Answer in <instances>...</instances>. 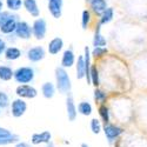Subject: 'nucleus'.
Returning <instances> with one entry per match:
<instances>
[{
    "instance_id": "obj_25",
    "label": "nucleus",
    "mask_w": 147,
    "mask_h": 147,
    "mask_svg": "<svg viewBox=\"0 0 147 147\" xmlns=\"http://www.w3.org/2000/svg\"><path fill=\"white\" fill-rule=\"evenodd\" d=\"M90 76H91V84L94 85V86H99V71H98L96 66H92L91 67V73H90Z\"/></svg>"
},
{
    "instance_id": "obj_12",
    "label": "nucleus",
    "mask_w": 147,
    "mask_h": 147,
    "mask_svg": "<svg viewBox=\"0 0 147 147\" xmlns=\"http://www.w3.org/2000/svg\"><path fill=\"white\" fill-rule=\"evenodd\" d=\"M18 20H17V17L16 16H11L9 19L4 24V25L0 27V32L4 33V34H11L16 32L17 30V26H18Z\"/></svg>"
},
{
    "instance_id": "obj_24",
    "label": "nucleus",
    "mask_w": 147,
    "mask_h": 147,
    "mask_svg": "<svg viewBox=\"0 0 147 147\" xmlns=\"http://www.w3.org/2000/svg\"><path fill=\"white\" fill-rule=\"evenodd\" d=\"M24 5V0H6V6L9 11H19Z\"/></svg>"
},
{
    "instance_id": "obj_16",
    "label": "nucleus",
    "mask_w": 147,
    "mask_h": 147,
    "mask_svg": "<svg viewBox=\"0 0 147 147\" xmlns=\"http://www.w3.org/2000/svg\"><path fill=\"white\" fill-rule=\"evenodd\" d=\"M76 63V55L72 50H66L63 54V59H61V67L64 68H69L74 65Z\"/></svg>"
},
{
    "instance_id": "obj_40",
    "label": "nucleus",
    "mask_w": 147,
    "mask_h": 147,
    "mask_svg": "<svg viewBox=\"0 0 147 147\" xmlns=\"http://www.w3.org/2000/svg\"><path fill=\"white\" fill-rule=\"evenodd\" d=\"M0 113H1V107H0Z\"/></svg>"
},
{
    "instance_id": "obj_7",
    "label": "nucleus",
    "mask_w": 147,
    "mask_h": 147,
    "mask_svg": "<svg viewBox=\"0 0 147 147\" xmlns=\"http://www.w3.org/2000/svg\"><path fill=\"white\" fill-rule=\"evenodd\" d=\"M124 129L119 126L112 125V124H105L104 126V133L105 137L108 139V141H113L114 139H117L120 134H122Z\"/></svg>"
},
{
    "instance_id": "obj_23",
    "label": "nucleus",
    "mask_w": 147,
    "mask_h": 147,
    "mask_svg": "<svg viewBox=\"0 0 147 147\" xmlns=\"http://www.w3.org/2000/svg\"><path fill=\"white\" fill-rule=\"evenodd\" d=\"M92 105L88 102V101H81L79 105H78V112L85 117H88L92 114Z\"/></svg>"
},
{
    "instance_id": "obj_21",
    "label": "nucleus",
    "mask_w": 147,
    "mask_h": 147,
    "mask_svg": "<svg viewBox=\"0 0 147 147\" xmlns=\"http://www.w3.org/2000/svg\"><path fill=\"white\" fill-rule=\"evenodd\" d=\"M41 93L46 99H51L55 94V86L52 82H45L41 87Z\"/></svg>"
},
{
    "instance_id": "obj_39",
    "label": "nucleus",
    "mask_w": 147,
    "mask_h": 147,
    "mask_svg": "<svg viewBox=\"0 0 147 147\" xmlns=\"http://www.w3.org/2000/svg\"><path fill=\"white\" fill-rule=\"evenodd\" d=\"M86 1H88V3H91V1H92V0H86Z\"/></svg>"
},
{
    "instance_id": "obj_29",
    "label": "nucleus",
    "mask_w": 147,
    "mask_h": 147,
    "mask_svg": "<svg viewBox=\"0 0 147 147\" xmlns=\"http://www.w3.org/2000/svg\"><path fill=\"white\" fill-rule=\"evenodd\" d=\"M101 124H100V121L98 120L96 118H94V119H92L91 120V129H92V132L94 133V134H99L100 133V131H101Z\"/></svg>"
},
{
    "instance_id": "obj_31",
    "label": "nucleus",
    "mask_w": 147,
    "mask_h": 147,
    "mask_svg": "<svg viewBox=\"0 0 147 147\" xmlns=\"http://www.w3.org/2000/svg\"><path fill=\"white\" fill-rule=\"evenodd\" d=\"M14 142H19V137L13 136L11 138H0V146H4V145H11V144H14Z\"/></svg>"
},
{
    "instance_id": "obj_18",
    "label": "nucleus",
    "mask_w": 147,
    "mask_h": 147,
    "mask_svg": "<svg viewBox=\"0 0 147 147\" xmlns=\"http://www.w3.org/2000/svg\"><path fill=\"white\" fill-rule=\"evenodd\" d=\"M4 53H5V58L7 60H11V61L17 60V59H19L21 57V51L19 50L18 47H14V46L7 47Z\"/></svg>"
},
{
    "instance_id": "obj_15",
    "label": "nucleus",
    "mask_w": 147,
    "mask_h": 147,
    "mask_svg": "<svg viewBox=\"0 0 147 147\" xmlns=\"http://www.w3.org/2000/svg\"><path fill=\"white\" fill-rule=\"evenodd\" d=\"M24 7L32 17L34 18L39 17L40 9L38 7V4H36V0H24Z\"/></svg>"
},
{
    "instance_id": "obj_8",
    "label": "nucleus",
    "mask_w": 147,
    "mask_h": 147,
    "mask_svg": "<svg viewBox=\"0 0 147 147\" xmlns=\"http://www.w3.org/2000/svg\"><path fill=\"white\" fill-rule=\"evenodd\" d=\"M47 8L53 18L59 19L63 13V0H47Z\"/></svg>"
},
{
    "instance_id": "obj_36",
    "label": "nucleus",
    "mask_w": 147,
    "mask_h": 147,
    "mask_svg": "<svg viewBox=\"0 0 147 147\" xmlns=\"http://www.w3.org/2000/svg\"><path fill=\"white\" fill-rule=\"evenodd\" d=\"M16 147H31V145L30 144H27V142H17V145H16Z\"/></svg>"
},
{
    "instance_id": "obj_4",
    "label": "nucleus",
    "mask_w": 147,
    "mask_h": 147,
    "mask_svg": "<svg viewBox=\"0 0 147 147\" xmlns=\"http://www.w3.org/2000/svg\"><path fill=\"white\" fill-rule=\"evenodd\" d=\"M27 109V104L25 102L24 99H14L13 101L11 102V114L13 115L14 118H20L25 114Z\"/></svg>"
},
{
    "instance_id": "obj_37",
    "label": "nucleus",
    "mask_w": 147,
    "mask_h": 147,
    "mask_svg": "<svg viewBox=\"0 0 147 147\" xmlns=\"http://www.w3.org/2000/svg\"><path fill=\"white\" fill-rule=\"evenodd\" d=\"M3 7H4V3L0 0V12H3Z\"/></svg>"
},
{
    "instance_id": "obj_9",
    "label": "nucleus",
    "mask_w": 147,
    "mask_h": 147,
    "mask_svg": "<svg viewBox=\"0 0 147 147\" xmlns=\"http://www.w3.org/2000/svg\"><path fill=\"white\" fill-rule=\"evenodd\" d=\"M45 58V50L41 46L32 47L27 51V59L32 63H38Z\"/></svg>"
},
{
    "instance_id": "obj_34",
    "label": "nucleus",
    "mask_w": 147,
    "mask_h": 147,
    "mask_svg": "<svg viewBox=\"0 0 147 147\" xmlns=\"http://www.w3.org/2000/svg\"><path fill=\"white\" fill-rule=\"evenodd\" d=\"M14 134H12V132L7 128H4V127H0V138H11L13 137Z\"/></svg>"
},
{
    "instance_id": "obj_5",
    "label": "nucleus",
    "mask_w": 147,
    "mask_h": 147,
    "mask_svg": "<svg viewBox=\"0 0 147 147\" xmlns=\"http://www.w3.org/2000/svg\"><path fill=\"white\" fill-rule=\"evenodd\" d=\"M16 93L20 99H33L38 95V91L31 85H19L16 90Z\"/></svg>"
},
{
    "instance_id": "obj_14",
    "label": "nucleus",
    "mask_w": 147,
    "mask_h": 147,
    "mask_svg": "<svg viewBox=\"0 0 147 147\" xmlns=\"http://www.w3.org/2000/svg\"><path fill=\"white\" fill-rule=\"evenodd\" d=\"M90 6L96 16L101 17V14L107 9V1L106 0H92L90 3Z\"/></svg>"
},
{
    "instance_id": "obj_35",
    "label": "nucleus",
    "mask_w": 147,
    "mask_h": 147,
    "mask_svg": "<svg viewBox=\"0 0 147 147\" xmlns=\"http://www.w3.org/2000/svg\"><path fill=\"white\" fill-rule=\"evenodd\" d=\"M6 42L3 40V39H0V54H1L3 52H5L6 51Z\"/></svg>"
},
{
    "instance_id": "obj_11",
    "label": "nucleus",
    "mask_w": 147,
    "mask_h": 147,
    "mask_svg": "<svg viewBox=\"0 0 147 147\" xmlns=\"http://www.w3.org/2000/svg\"><path fill=\"white\" fill-rule=\"evenodd\" d=\"M77 111H78V108L76 106L74 99H73V96L68 93L67 98H66V112H67V117H68L69 121H74L76 120L77 114H78Z\"/></svg>"
},
{
    "instance_id": "obj_6",
    "label": "nucleus",
    "mask_w": 147,
    "mask_h": 147,
    "mask_svg": "<svg viewBox=\"0 0 147 147\" xmlns=\"http://www.w3.org/2000/svg\"><path fill=\"white\" fill-rule=\"evenodd\" d=\"M16 34L18 38L24 39V40H27L32 36V27L28 25L26 21H19L18 22V26L16 30Z\"/></svg>"
},
{
    "instance_id": "obj_17",
    "label": "nucleus",
    "mask_w": 147,
    "mask_h": 147,
    "mask_svg": "<svg viewBox=\"0 0 147 147\" xmlns=\"http://www.w3.org/2000/svg\"><path fill=\"white\" fill-rule=\"evenodd\" d=\"M100 30H101V25H98L95 33H94V38H93V46L94 47H106V45H107V40H106V38L102 36Z\"/></svg>"
},
{
    "instance_id": "obj_1",
    "label": "nucleus",
    "mask_w": 147,
    "mask_h": 147,
    "mask_svg": "<svg viewBox=\"0 0 147 147\" xmlns=\"http://www.w3.org/2000/svg\"><path fill=\"white\" fill-rule=\"evenodd\" d=\"M55 80H57V88L59 92L68 94L72 87L71 78L68 76V73L64 67H57L55 68Z\"/></svg>"
},
{
    "instance_id": "obj_20",
    "label": "nucleus",
    "mask_w": 147,
    "mask_h": 147,
    "mask_svg": "<svg viewBox=\"0 0 147 147\" xmlns=\"http://www.w3.org/2000/svg\"><path fill=\"white\" fill-rule=\"evenodd\" d=\"M12 78H14V71L8 66L1 65L0 66V80L3 81H8Z\"/></svg>"
},
{
    "instance_id": "obj_22",
    "label": "nucleus",
    "mask_w": 147,
    "mask_h": 147,
    "mask_svg": "<svg viewBox=\"0 0 147 147\" xmlns=\"http://www.w3.org/2000/svg\"><path fill=\"white\" fill-rule=\"evenodd\" d=\"M113 17H114V9L112 7H107V9L104 12V13L101 14V17H100L99 25H106V24L111 22Z\"/></svg>"
},
{
    "instance_id": "obj_28",
    "label": "nucleus",
    "mask_w": 147,
    "mask_h": 147,
    "mask_svg": "<svg viewBox=\"0 0 147 147\" xmlns=\"http://www.w3.org/2000/svg\"><path fill=\"white\" fill-rule=\"evenodd\" d=\"M107 52H108V51H107L106 47H94L91 54H92L93 57H95V58H101V57L106 55Z\"/></svg>"
},
{
    "instance_id": "obj_30",
    "label": "nucleus",
    "mask_w": 147,
    "mask_h": 147,
    "mask_svg": "<svg viewBox=\"0 0 147 147\" xmlns=\"http://www.w3.org/2000/svg\"><path fill=\"white\" fill-rule=\"evenodd\" d=\"M106 98H107V94H106L104 91H101V90H99V88H95V91H94V99H95L96 101L104 102V101L106 100Z\"/></svg>"
},
{
    "instance_id": "obj_33",
    "label": "nucleus",
    "mask_w": 147,
    "mask_h": 147,
    "mask_svg": "<svg viewBox=\"0 0 147 147\" xmlns=\"http://www.w3.org/2000/svg\"><path fill=\"white\" fill-rule=\"evenodd\" d=\"M12 14H9L8 12H5V11H3V12H0V27H1L9 19V17H11Z\"/></svg>"
},
{
    "instance_id": "obj_3",
    "label": "nucleus",
    "mask_w": 147,
    "mask_h": 147,
    "mask_svg": "<svg viewBox=\"0 0 147 147\" xmlns=\"http://www.w3.org/2000/svg\"><path fill=\"white\" fill-rule=\"evenodd\" d=\"M46 31H47V24L45 19L42 18L35 19L32 25V33L35 36V39H38V40L44 39L46 35Z\"/></svg>"
},
{
    "instance_id": "obj_19",
    "label": "nucleus",
    "mask_w": 147,
    "mask_h": 147,
    "mask_svg": "<svg viewBox=\"0 0 147 147\" xmlns=\"http://www.w3.org/2000/svg\"><path fill=\"white\" fill-rule=\"evenodd\" d=\"M77 78L78 79L86 78V65H85L84 55L78 57V61H77Z\"/></svg>"
},
{
    "instance_id": "obj_10",
    "label": "nucleus",
    "mask_w": 147,
    "mask_h": 147,
    "mask_svg": "<svg viewBox=\"0 0 147 147\" xmlns=\"http://www.w3.org/2000/svg\"><path fill=\"white\" fill-rule=\"evenodd\" d=\"M52 139V134L48 131H42L40 133H34L31 137V142L33 145H39V144H50Z\"/></svg>"
},
{
    "instance_id": "obj_38",
    "label": "nucleus",
    "mask_w": 147,
    "mask_h": 147,
    "mask_svg": "<svg viewBox=\"0 0 147 147\" xmlns=\"http://www.w3.org/2000/svg\"><path fill=\"white\" fill-rule=\"evenodd\" d=\"M81 147H90L87 144H81Z\"/></svg>"
},
{
    "instance_id": "obj_13",
    "label": "nucleus",
    "mask_w": 147,
    "mask_h": 147,
    "mask_svg": "<svg viewBox=\"0 0 147 147\" xmlns=\"http://www.w3.org/2000/svg\"><path fill=\"white\" fill-rule=\"evenodd\" d=\"M63 47H64V40L61 38H59V36H57V38L52 39L50 42H48V47L47 48H48L50 54L55 55L63 50Z\"/></svg>"
},
{
    "instance_id": "obj_32",
    "label": "nucleus",
    "mask_w": 147,
    "mask_h": 147,
    "mask_svg": "<svg viewBox=\"0 0 147 147\" xmlns=\"http://www.w3.org/2000/svg\"><path fill=\"white\" fill-rule=\"evenodd\" d=\"M9 105V99H8V95L5 92H0V107L5 108Z\"/></svg>"
},
{
    "instance_id": "obj_2",
    "label": "nucleus",
    "mask_w": 147,
    "mask_h": 147,
    "mask_svg": "<svg viewBox=\"0 0 147 147\" xmlns=\"http://www.w3.org/2000/svg\"><path fill=\"white\" fill-rule=\"evenodd\" d=\"M34 76V69L28 66H22L14 71V79L20 85H28L33 81Z\"/></svg>"
},
{
    "instance_id": "obj_27",
    "label": "nucleus",
    "mask_w": 147,
    "mask_h": 147,
    "mask_svg": "<svg viewBox=\"0 0 147 147\" xmlns=\"http://www.w3.org/2000/svg\"><path fill=\"white\" fill-rule=\"evenodd\" d=\"M99 114L102 119V121L105 122V124H108L109 121V112H108V108L106 107V105H101L99 107Z\"/></svg>"
},
{
    "instance_id": "obj_26",
    "label": "nucleus",
    "mask_w": 147,
    "mask_h": 147,
    "mask_svg": "<svg viewBox=\"0 0 147 147\" xmlns=\"http://www.w3.org/2000/svg\"><path fill=\"white\" fill-rule=\"evenodd\" d=\"M91 22V12L88 9H84L82 11V14H81V25L82 28L86 30Z\"/></svg>"
}]
</instances>
